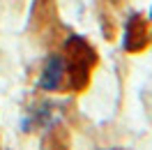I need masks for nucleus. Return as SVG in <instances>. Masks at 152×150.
Segmentation results:
<instances>
[{"mask_svg": "<svg viewBox=\"0 0 152 150\" xmlns=\"http://www.w3.org/2000/svg\"><path fill=\"white\" fill-rule=\"evenodd\" d=\"M67 76V62L65 56L60 53H53V56L46 60V65L42 69V76H39V88L42 90H58L62 81Z\"/></svg>", "mask_w": 152, "mask_h": 150, "instance_id": "nucleus-1", "label": "nucleus"}]
</instances>
